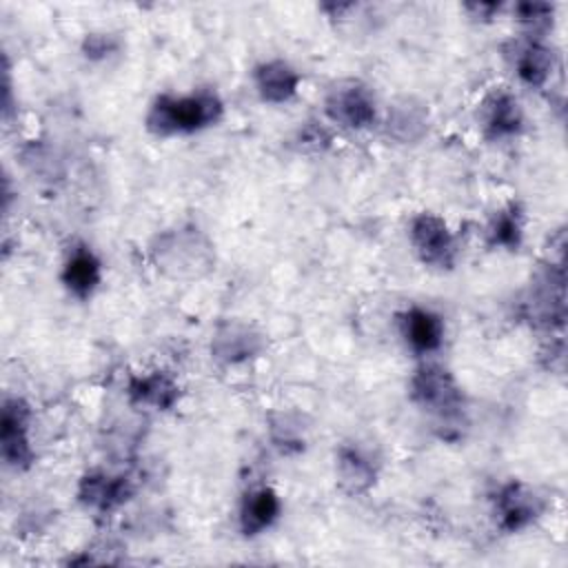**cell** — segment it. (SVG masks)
<instances>
[{
    "instance_id": "1",
    "label": "cell",
    "mask_w": 568,
    "mask_h": 568,
    "mask_svg": "<svg viewBox=\"0 0 568 568\" xmlns=\"http://www.w3.org/2000/svg\"><path fill=\"white\" fill-rule=\"evenodd\" d=\"M224 118V100L211 87H197L184 93H158L144 113V129L160 138L193 135L215 126Z\"/></svg>"
},
{
    "instance_id": "2",
    "label": "cell",
    "mask_w": 568,
    "mask_h": 568,
    "mask_svg": "<svg viewBox=\"0 0 568 568\" xmlns=\"http://www.w3.org/2000/svg\"><path fill=\"white\" fill-rule=\"evenodd\" d=\"M408 399L433 417L442 439L462 435L466 399L457 377L437 362H422L408 379Z\"/></svg>"
},
{
    "instance_id": "3",
    "label": "cell",
    "mask_w": 568,
    "mask_h": 568,
    "mask_svg": "<svg viewBox=\"0 0 568 568\" xmlns=\"http://www.w3.org/2000/svg\"><path fill=\"white\" fill-rule=\"evenodd\" d=\"M149 260L173 280H195L215 264L213 242L193 224L160 231L149 242Z\"/></svg>"
},
{
    "instance_id": "4",
    "label": "cell",
    "mask_w": 568,
    "mask_h": 568,
    "mask_svg": "<svg viewBox=\"0 0 568 568\" xmlns=\"http://www.w3.org/2000/svg\"><path fill=\"white\" fill-rule=\"evenodd\" d=\"M322 111L331 126L346 131H366L382 115L373 87L359 78L333 80L326 87Z\"/></svg>"
},
{
    "instance_id": "5",
    "label": "cell",
    "mask_w": 568,
    "mask_h": 568,
    "mask_svg": "<svg viewBox=\"0 0 568 568\" xmlns=\"http://www.w3.org/2000/svg\"><path fill=\"white\" fill-rule=\"evenodd\" d=\"M524 317L546 333L564 331L566 324V273L564 264L544 262L528 282L521 300Z\"/></svg>"
},
{
    "instance_id": "6",
    "label": "cell",
    "mask_w": 568,
    "mask_h": 568,
    "mask_svg": "<svg viewBox=\"0 0 568 568\" xmlns=\"http://www.w3.org/2000/svg\"><path fill=\"white\" fill-rule=\"evenodd\" d=\"M408 244L415 253V257L437 271H448L457 264L459 257V244L457 235L450 229V224L433 213V211H419L408 220L406 226Z\"/></svg>"
},
{
    "instance_id": "7",
    "label": "cell",
    "mask_w": 568,
    "mask_h": 568,
    "mask_svg": "<svg viewBox=\"0 0 568 568\" xmlns=\"http://www.w3.org/2000/svg\"><path fill=\"white\" fill-rule=\"evenodd\" d=\"M266 348V333L242 317L220 320L209 337V355L217 366L235 368L257 359Z\"/></svg>"
},
{
    "instance_id": "8",
    "label": "cell",
    "mask_w": 568,
    "mask_h": 568,
    "mask_svg": "<svg viewBox=\"0 0 568 568\" xmlns=\"http://www.w3.org/2000/svg\"><path fill=\"white\" fill-rule=\"evenodd\" d=\"M490 504L495 526L506 535L530 528L544 517L548 508V499L535 486L521 479H508L499 484L490 497Z\"/></svg>"
},
{
    "instance_id": "9",
    "label": "cell",
    "mask_w": 568,
    "mask_h": 568,
    "mask_svg": "<svg viewBox=\"0 0 568 568\" xmlns=\"http://www.w3.org/2000/svg\"><path fill=\"white\" fill-rule=\"evenodd\" d=\"M0 457L7 468L24 473L36 462L31 406L20 395H7L0 408Z\"/></svg>"
},
{
    "instance_id": "10",
    "label": "cell",
    "mask_w": 568,
    "mask_h": 568,
    "mask_svg": "<svg viewBox=\"0 0 568 568\" xmlns=\"http://www.w3.org/2000/svg\"><path fill=\"white\" fill-rule=\"evenodd\" d=\"M504 55L517 80L528 89H546L559 71V53L546 38L521 33L506 42Z\"/></svg>"
},
{
    "instance_id": "11",
    "label": "cell",
    "mask_w": 568,
    "mask_h": 568,
    "mask_svg": "<svg viewBox=\"0 0 568 568\" xmlns=\"http://www.w3.org/2000/svg\"><path fill=\"white\" fill-rule=\"evenodd\" d=\"M333 470L342 493H346L348 497H362L375 488L382 470V457L377 448L366 442H342L335 448Z\"/></svg>"
},
{
    "instance_id": "12",
    "label": "cell",
    "mask_w": 568,
    "mask_h": 568,
    "mask_svg": "<svg viewBox=\"0 0 568 568\" xmlns=\"http://www.w3.org/2000/svg\"><path fill=\"white\" fill-rule=\"evenodd\" d=\"M477 129L490 142H508L524 133L526 113L519 98L506 87H493L477 104Z\"/></svg>"
},
{
    "instance_id": "13",
    "label": "cell",
    "mask_w": 568,
    "mask_h": 568,
    "mask_svg": "<svg viewBox=\"0 0 568 568\" xmlns=\"http://www.w3.org/2000/svg\"><path fill=\"white\" fill-rule=\"evenodd\" d=\"M135 495V481L126 473H109L104 468L87 470L75 486V499L84 510L109 515L122 508Z\"/></svg>"
},
{
    "instance_id": "14",
    "label": "cell",
    "mask_w": 568,
    "mask_h": 568,
    "mask_svg": "<svg viewBox=\"0 0 568 568\" xmlns=\"http://www.w3.org/2000/svg\"><path fill=\"white\" fill-rule=\"evenodd\" d=\"M430 106L415 95H399L379 115V126L395 144H419L430 131Z\"/></svg>"
},
{
    "instance_id": "15",
    "label": "cell",
    "mask_w": 568,
    "mask_h": 568,
    "mask_svg": "<svg viewBox=\"0 0 568 568\" xmlns=\"http://www.w3.org/2000/svg\"><path fill=\"white\" fill-rule=\"evenodd\" d=\"M395 322L399 339L413 355L428 357L444 346L446 322L437 311L422 304H410L397 313Z\"/></svg>"
},
{
    "instance_id": "16",
    "label": "cell",
    "mask_w": 568,
    "mask_h": 568,
    "mask_svg": "<svg viewBox=\"0 0 568 568\" xmlns=\"http://www.w3.org/2000/svg\"><path fill=\"white\" fill-rule=\"evenodd\" d=\"M104 277L100 255L87 242H73L60 264V284L78 302L91 300Z\"/></svg>"
},
{
    "instance_id": "17",
    "label": "cell",
    "mask_w": 568,
    "mask_h": 568,
    "mask_svg": "<svg viewBox=\"0 0 568 568\" xmlns=\"http://www.w3.org/2000/svg\"><path fill=\"white\" fill-rule=\"evenodd\" d=\"M124 393L129 404L135 408L169 413L180 404L182 386L173 373L164 368H153L144 373H133L126 379Z\"/></svg>"
},
{
    "instance_id": "18",
    "label": "cell",
    "mask_w": 568,
    "mask_h": 568,
    "mask_svg": "<svg viewBox=\"0 0 568 568\" xmlns=\"http://www.w3.org/2000/svg\"><path fill=\"white\" fill-rule=\"evenodd\" d=\"M282 517V497L273 486L260 484L248 488L237 506V530L242 537L253 539L271 530Z\"/></svg>"
},
{
    "instance_id": "19",
    "label": "cell",
    "mask_w": 568,
    "mask_h": 568,
    "mask_svg": "<svg viewBox=\"0 0 568 568\" xmlns=\"http://www.w3.org/2000/svg\"><path fill=\"white\" fill-rule=\"evenodd\" d=\"M253 89L266 104H286L295 100L302 87V73L284 58H268L251 71Z\"/></svg>"
},
{
    "instance_id": "20",
    "label": "cell",
    "mask_w": 568,
    "mask_h": 568,
    "mask_svg": "<svg viewBox=\"0 0 568 568\" xmlns=\"http://www.w3.org/2000/svg\"><path fill=\"white\" fill-rule=\"evenodd\" d=\"M308 419L295 408H275L266 415V437L271 446L284 455H300L308 444Z\"/></svg>"
},
{
    "instance_id": "21",
    "label": "cell",
    "mask_w": 568,
    "mask_h": 568,
    "mask_svg": "<svg viewBox=\"0 0 568 568\" xmlns=\"http://www.w3.org/2000/svg\"><path fill=\"white\" fill-rule=\"evenodd\" d=\"M526 237V211L519 202L510 200L495 209L484 226V240L490 248L517 253Z\"/></svg>"
},
{
    "instance_id": "22",
    "label": "cell",
    "mask_w": 568,
    "mask_h": 568,
    "mask_svg": "<svg viewBox=\"0 0 568 568\" xmlns=\"http://www.w3.org/2000/svg\"><path fill=\"white\" fill-rule=\"evenodd\" d=\"M513 16L521 24L524 36L546 38V31L552 27L555 7L548 2H517Z\"/></svg>"
},
{
    "instance_id": "23",
    "label": "cell",
    "mask_w": 568,
    "mask_h": 568,
    "mask_svg": "<svg viewBox=\"0 0 568 568\" xmlns=\"http://www.w3.org/2000/svg\"><path fill=\"white\" fill-rule=\"evenodd\" d=\"M293 142H297L300 151H311V153H322L333 144V129L326 120H306L304 124H300V129L295 131Z\"/></svg>"
},
{
    "instance_id": "24",
    "label": "cell",
    "mask_w": 568,
    "mask_h": 568,
    "mask_svg": "<svg viewBox=\"0 0 568 568\" xmlns=\"http://www.w3.org/2000/svg\"><path fill=\"white\" fill-rule=\"evenodd\" d=\"M122 47V40L111 31H89L80 42V53L89 62H104L115 55Z\"/></svg>"
},
{
    "instance_id": "25",
    "label": "cell",
    "mask_w": 568,
    "mask_h": 568,
    "mask_svg": "<svg viewBox=\"0 0 568 568\" xmlns=\"http://www.w3.org/2000/svg\"><path fill=\"white\" fill-rule=\"evenodd\" d=\"M22 162L36 175H53L55 164H58V155L53 153L51 146L33 140L31 144H27L22 149Z\"/></svg>"
},
{
    "instance_id": "26",
    "label": "cell",
    "mask_w": 568,
    "mask_h": 568,
    "mask_svg": "<svg viewBox=\"0 0 568 568\" xmlns=\"http://www.w3.org/2000/svg\"><path fill=\"white\" fill-rule=\"evenodd\" d=\"M51 521V508L44 506H31L20 515V526L27 535H38L42 532Z\"/></svg>"
},
{
    "instance_id": "27",
    "label": "cell",
    "mask_w": 568,
    "mask_h": 568,
    "mask_svg": "<svg viewBox=\"0 0 568 568\" xmlns=\"http://www.w3.org/2000/svg\"><path fill=\"white\" fill-rule=\"evenodd\" d=\"M464 11L475 20H490L501 11V4H497V2H466Z\"/></svg>"
}]
</instances>
